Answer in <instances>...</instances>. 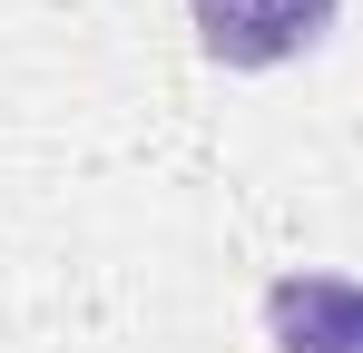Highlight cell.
<instances>
[{
    "label": "cell",
    "mask_w": 363,
    "mask_h": 353,
    "mask_svg": "<svg viewBox=\"0 0 363 353\" xmlns=\"http://www.w3.org/2000/svg\"><path fill=\"white\" fill-rule=\"evenodd\" d=\"M344 20V0H186V30L216 69H285L324 50V30Z\"/></svg>",
    "instance_id": "cell-1"
},
{
    "label": "cell",
    "mask_w": 363,
    "mask_h": 353,
    "mask_svg": "<svg viewBox=\"0 0 363 353\" xmlns=\"http://www.w3.org/2000/svg\"><path fill=\"white\" fill-rule=\"evenodd\" d=\"M354 147H363V128H354Z\"/></svg>",
    "instance_id": "cell-3"
},
{
    "label": "cell",
    "mask_w": 363,
    "mask_h": 353,
    "mask_svg": "<svg viewBox=\"0 0 363 353\" xmlns=\"http://www.w3.org/2000/svg\"><path fill=\"white\" fill-rule=\"evenodd\" d=\"M265 344L275 353H363V285L324 265H285L265 285Z\"/></svg>",
    "instance_id": "cell-2"
}]
</instances>
